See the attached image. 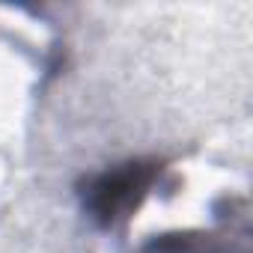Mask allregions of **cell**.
I'll return each mask as SVG.
<instances>
[{
    "label": "cell",
    "instance_id": "2",
    "mask_svg": "<svg viewBox=\"0 0 253 253\" xmlns=\"http://www.w3.org/2000/svg\"><path fill=\"white\" fill-rule=\"evenodd\" d=\"M214 229H182L152 235L137 253H250V223L244 200H229V214H217Z\"/></svg>",
    "mask_w": 253,
    "mask_h": 253
},
{
    "label": "cell",
    "instance_id": "1",
    "mask_svg": "<svg viewBox=\"0 0 253 253\" xmlns=\"http://www.w3.org/2000/svg\"><path fill=\"white\" fill-rule=\"evenodd\" d=\"M164 170L167 167L158 158H131L86 176L78 185L84 214L98 229H113L125 223L143 206V200L161 185Z\"/></svg>",
    "mask_w": 253,
    "mask_h": 253
}]
</instances>
